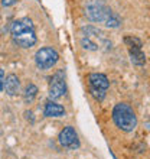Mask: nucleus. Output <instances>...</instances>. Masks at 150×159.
<instances>
[{
    "instance_id": "nucleus-1",
    "label": "nucleus",
    "mask_w": 150,
    "mask_h": 159,
    "mask_svg": "<svg viewBox=\"0 0 150 159\" xmlns=\"http://www.w3.org/2000/svg\"><path fill=\"white\" fill-rule=\"evenodd\" d=\"M13 41L22 48H30L36 43V34L33 29V23L29 19L15 20L10 26Z\"/></svg>"
},
{
    "instance_id": "nucleus-2",
    "label": "nucleus",
    "mask_w": 150,
    "mask_h": 159,
    "mask_svg": "<svg viewBox=\"0 0 150 159\" xmlns=\"http://www.w3.org/2000/svg\"><path fill=\"white\" fill-rule=\"evenodd\" d=\"M113 120L117 127L124 132H133L137 127V117L134 110L126 103H118L113 109Z\"/></svg>"
},
{
    "instance_id": "nucleus-3",
    "label": "nucleus",
    "mask_w": 150,
    "mask_h": 159,
    "mask_svg": "<svg viewBox=\"0 0 150 159\" xmlns=\"http://www.w3.org/2000/svg\"><path fill=\"white\" fill-rule=\"evenodd\" d=\"M113 10L103 2V0H92L85 7V16L92 22H107L113 15Z\"/></svg>"
},
{
    "instance_id": "nucleus-4",
    "label": "nucleus",
    "mask_w": 150,
    "mask_h": 159,
    "mask_svg": "<svg viewBox=\"0 0 150 159\" xmlns=\"http://www.w3.org/2000/svg\"><path fill=\"white\" fill-rule=\"evenodd\" d=\"M59 55L58 52L52 48H41L35 54V62H36V67L41 68V70H49L58 62Z\"/></svg>"
},
{
    "instance_id": "nucleus-5",
    "label": "nucleus",
    "mask_w": 150,
    "mask_h": 159,
    "mask_svg": "<svg viewBox=\"0 0 150 159\" xmlns=\"http://www.w3.org/2000/svg\"><path fill=\"white\" fill-rule=\"evenodd\" d=\"M59 143L61 146L67 148V149H77L79 148V140H78V134L74 130V127L68 126V127H64L59 133Z\"/></svg>"
},
{
    "instance_id": "nucleus-6",
    "label": "nucleus",
    "mask_w": 150,
    "mask_h": 159,
    "mask_svg": "<svg viewBox=\"0 0 150 159\" xmlns=\"http://www.w3.org/2000/svg\"><path fill=\"white\" fill-rule=\"evenodd\" d=\"M65 81H64V74L62 71L56 72L52 78H51V84H49V97L51 98H59V97H62L65 94Z\"/></svg>"
},
{
    "instance_id": "nucleus-7",
    "label": "nucleus",
    "mask_w": 150,
    "mask_h": 159,
    "mask_svg": "<svg viewBox=\"0 0 150 159\" xmlns=\"http://www.w3.org/2000/svg\"><path fill=\"white\" fill-rule=\"evenodd\" d=\"M88 81H90V87L97 88V90H103L107 91V88L110 87V81L104 74H98V72H92L88 75Z\"/></svg>"
},
{
    "instance_id": "nucleus-8",
    "label": "nucleus",
    "mask_w": 150,
    "mask_h": 159,
    "mask_svg": "<svg viewBox=\"0 0 150 159\" xmlns=\"http://www.w3.org/2000/svg\"><path fill=\"white\" fill-rule=\"evenodd\" d=\"M46 117H61L65 114V110L61 104L54 103V101H48L45 104V110H43Z\"/></svg>"
},
{
    "instance_id": "nucleus-9",
    "label": "nucleus",
    "mask_w": 150,
    "mask_h": 159,
    "mask_svg": "<svg viewBox=\"0 0 150 159\" xmlns=\"http://www.w3.org/2000/svg\"><path fill=\"white\" fill-rule=\"evenodd\" d=\"M19 85H20V83H19V78H17V75H15V74H9L7 77H6V80H4V91L7 93L9 96H15L17 93V90H19Z\"/></svg>"
},
{
    "instance_id": "nucleus-10",
    "label": "nucleus",
    "mask_w": 150,
    "mask_h": 159,
    "mask_svg": "<svg viewBox=\"0 0 150 159\" xmlns=\"http://www.w3.org/2000/svg\"><path fill=\"white\" fill-rule=\"evenodd\" d=\"M129 54H130V59L134 65H144L146 62V55L142 51V46H131L129 48Z\"/></svg>"
},
{
    "instance_id": "nucleus-11",
    "label": "nucleus",
    "mask_w": 150,
    "mask_h": 159,
    "mask_svg": "<svg viewBox=\"0 0 150 159\" xmlns=\"http://www.w3.org/2000/svg\"><path fill=\"white\" fill-rule=\"evenodd\" d=\"M38 94V88L35 84H29L28 87L25 88V93H23V98H25L26 103H32L35 100V97Z\"/></svg>"
},
{
    "instance_id": "nucleus-12",
    "label": "nucleus",
    "mask_w": 150,
    "mask_h": 159,
    "mask_svg": "<svg viewBox=\"0 0 150 159\" xmlns=\"http://www.w3.org/2000/svg\"><path fill=\"white\" fill-rule=\"evenodd\" d=\"M120 23H121L120 17L117 16L116 13H113L111 16L108 17V20L105 22V26H108V28H118V26H120Z\"/></svg>"
},
{
    "instance_id": "nucleus-13",
    "label": "nucleus",
    "mask_w": 150,
    "mask_h": 159,
    "mask_svg": "<svg viewBox=\"0 0 150 159\" xmlns=\"http://www.w3.org/2000/svg\"><path fill=\"white\" fill-rule=\"evenodd\" d=\"M124 43L129 46V48H131V46H142V41L139 38H134V36H126Z\"/></svg>"
},
{
    "instance_id": "nucleus-14",
    "label": "nucleus",
    "mask_w": 150,
    "mask_h": 159,
    "mask_svg": "<svg viewBox=\"0 0 150 159\" xmlns=\"http://www.w3.org/2000/svg\"><path fill=\"white\" fill-rule=\"evenodd\" d=\"M91 96L95 98V100L101 101V100H104V97H105V91H103V90H97V88H92L91 87Z\"/></svg>"
},
{
    "instance_id": "nucleus-15",
    "label": "nucleus",
    "mask_w": 150,
    "mask_h": 159,
    "mask_svg": "<svg viewBox=\"0 0 150 159\" xmlns=\"http://www.w3.org/2000/svg\"><path fill=\"white\" fill-rule=\"evenodd\" d=\"M4 88V72H3V70L0 68V91Z\"/></svg>"
},
{
    "instance_id": "nucleus-16",
    "label": "nucleus",
    "mask_w": 150,
    "mask_h": 159,
    "mask_svg": "<svg viewBox=\"0 0 150 159\" xmlns=\"http://www.w3.org/2000/svg\"><path fill=\"white\" fill-rule=\"evenodd\" d=\"M16 3H17V0H2V4L6 6V7L7 6H13V4H16Z\"/></svg>"
},
{
    "instance_id": "nucleus-17",
    "label": "nucleus",
    "mask_w": 150,
    "mask_h": 159,
    "mask_svg": "<svg viewBox=\"0 0 150 159\" xmlns=\"http://www.w3.org/2000/svg\"><path fill=\"white\" fill-rule=\"evenodd\" d=\"M147 126H149V129H150V121H149V123H147Z\"/></svg>"
}]
</instances>
